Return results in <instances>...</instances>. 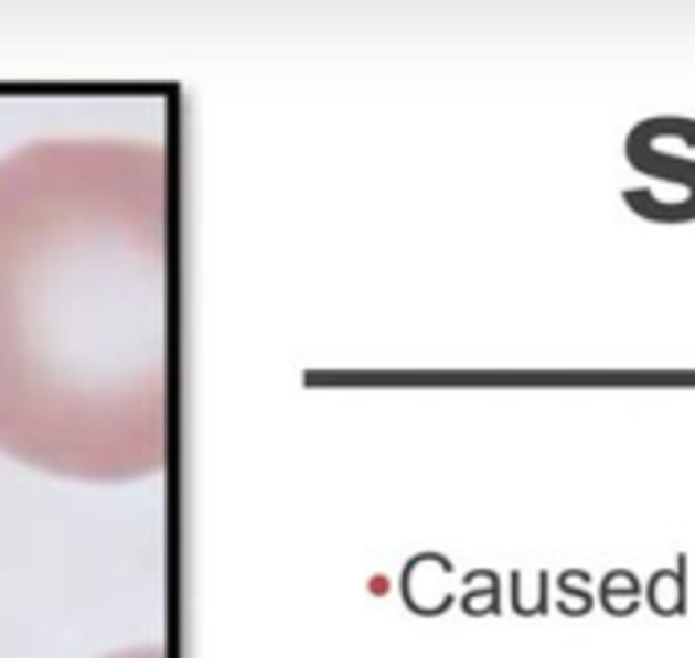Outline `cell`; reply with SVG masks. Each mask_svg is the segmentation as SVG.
Listing matches in <instances>:
<instances>
[{
  "instance_id": "obj_1",
  "label": "cell",
  "mask_w": 695,
  "mask_h": 658,
  "mask_svg": "<svg viewBox=\"0 0 695 658\" xmlns=\"http://www.w3.org/2000/svg\"><path fill=\"white\" fill-rule=\"evenodd\" d=\"M175 159L151 139L0 155V455L77 484L171 467Z\"/></svg>"
},
{
  "instance_id": "obj_2",
  "label": "cell",
  "mask_w": 695,
  "mask_h": 658,
  "mask_svg": "<svg viewBox=\"0 0 695 658\" xmlns=\"http://www.w3.org/2000/svg\"><path fill=\"white\" fill-rule=\"evenodd\" d=\"M627 159H631V168L646 171V175H655V180L680 183L683 199H687V207H692V216H695V163L692 159L663 155L643 130H631V134H627Z\"/></svg>"
},
{
  "instance_id": "obj_3",
  "label": "cell",
  "mask_w": 695,
  "mask_h": 658,
  "mask_svg": "<svg viewBox=\"0 0 695 658\" xmlns=\"http://www.w3.org/2000/svg\"><path fill=\"white\" fill-rule=\"evenodd\" d=\"M643 597L659 618H683V614H687V557L680 553L671 569L651 573Z\"/></svg>"
},
{
  "instance_id": "obj_4",
  "label": "cell",
  "mask_w": 695,
  "mask_h": 658,
  "mask_svg": "<svg viewBox=\"0 0 695 658\" xmlns=\"http://www.w3.org/2000/svg\"><path fill=\"white\" fill-rule=\"evenodd\" d=\"M639 602H643V585H639L634 573H627V569L606 573L602 578V610H610V614L622 618V614H634Z\"/></svg>"
},
{
  "instance_id": "obj_5",
  "label": "cell",
  "mask_w": 695,
  "mask_h": 658,
  "mask_svg": "<svg viewBox=\"0 0 695 658\" xmlns=\"http://www.w3.org/2000/svg\"><path fill=\"white\" fill-rule=\"evenodd\" d=\"M586 573H581V569H574V573H562V597H557V610H562V614H574V618H578V614H586V610L594 606V594L590 590H586Z\"/></svg>"
},
{
  "instance_id": "obj_6",
  "label": "cell",
  "mask_w": 695,
  "mask_h": 658,
  "mask_svg": "<svg viewBox=\"0 0 695 658\" xmlns=\"http://www.w3.org/2000/svg\"><path fill=\"white\" fill-rule=\"evenodd\" d=\"M103 658H171V650L168 646H159V643H147V646H122V650L103 655Z\"/></svg>"
}]
</instances>
